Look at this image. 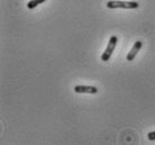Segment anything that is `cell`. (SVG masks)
<instances>
[{
	"label": "cell",
	"instance_id": "277c9868",
	"mask_svg": "<svg viewBox=\"0 0 155 145\" xmlns=\"http://www.w3.org/2000/svg\"><path fill=\"white\" fill-rule=\"evenodd\" d=\"M142 46H143V43L140 42V41H137V42H135V44L133 45L132 50L129 51V53L127 54V61L128 62H132L133 60L136 58V55L138 54V52L140 51V48H142Z\"/></svg>",
	"mask_w": 155,
	"mask_h": 145
},
{
	"label": "cell",
	"instance_id": "8992f818",
	"mask_svg": "<svg viewBox=\"0 0 155 145\" xmlns=\"http://www.w3.org/2000/svg\"><path fill=\"white\" fill-rule=\"evenodd\" d=\"M147 138L148 141H155V130L154 132H150L147 134Z\"/></svg>",
	"mask_w": 155,
	"mask_h": 145
},
{
	"label": "cell",
	"instance_id": "6da1fadb",
	"mask_svg": "<svg viewBox=\"0 0 155 145\" xmlns=\"http://www.w3.org/2000/svg\"><path fill=\"white\" fill-rule=\"evenodd\" d=\"M140 4L136 1H121V0H110L107 2V8L109 9H137Z\"/></svg>",
	"mask_w": 155,
	"mask_h": 145
},
{
	"label": "cell",
	"instance_id": "5b68a950",
	"mask_svg": "<svg viewBox=\"0 0 155 145\" xmlns=\"http://www.w3.org/2000/svg\"><path fill=\"white\" fill-rule=\"evenodd\" d=\"M46 0H31V1H28L27 4V8L28 9H34V8H36L37 6H39V5L44 4Z\"/></svg>",
	"mask_w": 155,
	"mask_h": 145
},
{
	"label": "cell",
	"instance_id": "3957f363",
	"mask_svg": "<svg viewBox=\"0 0 155 145\" xmlns=\"http://www.w3.org/2000/svg\"><path fill=\"white\" fill-rule=\"evenodd\" d=\"M74 92H77V94H94L98 92V88L97 87H93V86H80V84H78V86L74 87Z\"/></svg>",
	"mask_w": 155,
	"mask_h": 145
},
{
	"label": "cell",
	"instance_id": "7a4b0ae2",
	"mask_svg": "<svg viewBox=\"0 0 155 145\" xmlns=\"http://www.w3.org/2000/svg\"><path fill=\"white\" fill-rule=\"evenodd\" d=\"M117 44H118V37L116 35H113L109 38L108 45L106 47L105 52L101 55V60L104 62H108L109 60H110V58H111V55H113L114 51H115V48L117 46Z\"/></svg>",
	"mask_w": 155,
	"mask_h": 145
}]
</instances>
